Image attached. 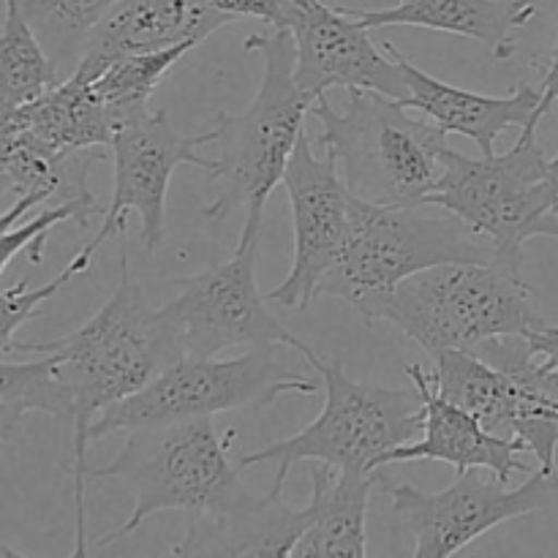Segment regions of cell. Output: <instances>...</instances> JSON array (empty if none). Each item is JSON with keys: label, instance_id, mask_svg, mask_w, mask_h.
<instances>
[{"label": "cell", "instance_id": "1", "mask_svg": "<svg viewBox=\"0 0 558 558\" xmlns=\"http://www.w3.org/2000/svg\"><path fill=\"white\" fill-rule=\"evenodd\" d=\"M11 349L25 354H52L60 376L74 398V501H76V548L74 556L87 554L85 543V480L87 441L98 414L112 403L150 385L163 368L185 357L183 341L161 308L147 305L145 292L129 265V254H120V281L107 303L82 327L47 343L14 341Z\"/></svg>", "mask_w": 558, "mask_h": 558}, {"label": "cell", "instance_id": "2", "mask_svg": "<svg viewBox=\"0 0 558 558\" xmlns=\"http://www.w3.org/2000/svg\"><path fill=\"white\" fill-rule=\"evenodd\" d=\"M265 58L259 90L240 114L218 112L210 120L207 145L218 147V158L207 178L216 183V199L202 207L207 221H223L238 207H265L276 185L283 183L305 114L314 98L305 96L294 76V36L289 27H270L245 41Z\"/></svg>", "mask_w": 558, "mask_h": 558}, {"label": "cell", "instance_id": "3", "mask_svg": "<svg viewBox=\"0 0 558 558\" xmlns=\"http://www.w3.org/2000/svg\"><path fill=\"white\" fill-rule=\"evenodd\" d=\"M496 259V245L452 213L430 218L417 207L374 205L352 194L347 245L316 294L343 300L374 325L385 322L387 305L407 278L428 267Z\"/></svg>", "mask_w": 558, "mask_h": 558}, {"label": "cell", "instance_id": "4", "mask_svg": "<svg viewBox=\"0 0 558 558\" xmlns=\"http://www.w3.org/2000/svg\"><path fill=\"white\" fill-rule=\"evenodd\" d=\"M322 123V147L336 156L343 183L357 199L374 205L420 207L445 172L447 131L414 120L409 107L379 90H349L336 109L327 96L311 107Z\"/></svg>", "mask_w": 558, "mask_h": 558}, {"label": "cell", "instance_id": "5", "mask_svg": "<svg viewBox=\"0 0 558 558\" xmlns=\"http://www.w3.org/2000/svg\"><path fill=\"white\" fill-rule=\"evenodd\" d=\"M234 430L218 436L213 417L180 420L129 430L120 456L101 469H87V480H125L136 501L129 521L104 534L96 548H107L134 534L147 518L167 510L185 518L218 515L245 490L240 461L229 458Z\"/></svg>", "mask_w": 558, "mask_h": 558}, {"label": "cell", "instance_id": "6", "mask_svg": "<svg viewBox=\"0 0 558 558\" xmlns=\"http://www.w3.org/2000/svg\"><path fill=\"white\" fill-rule=\"evenodd\" d=\"M305 360L325 385V407L319 417L289 439L272 441L240 458L243 469L276 463L272 488L283 490L289 472L300 461H322L349 472H379L387 452L423 434L425 401L417 387L390 390L360 385L349 379L341 360L325 365L314 349H308Z\"/></svg>", "mask_w": 558, "mask_h": 558}, {"label": "cell", "instance_id": "7", "mask_svg": "<svg viewBox=\"0 0 558 558\" xmlns=\"http://www.w3.org/2000/svg\"><path fill=\"white\" fill-rule=\"evenodd\" d=\"M425 205H436L488 238L499 262L523 267V245L532 238L558 240V194L550 161L537 142V129H521L515 145L501 156L469 158L445 153V172Z\"/></svg>", "mask_w": 558, "mask_h": 558}, {"label": "cell", "instance_id": "8", "mask_svg": "<svg viewBox=\"0 0 558 558\" xmlns=\"http://www.w3.org/2000/svg\"><path fill=\"white\" fill-rule=\"evenodd\" d=\"M283 349L292 347H254L234 360L185 354L140 392L104 409L93 423L90 441L120 430L216 417L232 409L270 407L287 392L314 396L319 390L316 376L289 363Z\"/></svg>", "mask_w": 558, "mask_h": 558}, {"label": "cell", "instance_id": "9", "mask_svg": "<svg viewBox=\"0 0 558 558\" xmlns=\"http://www.w3.org/2000/svg\"><path fill=\"white\" fill-rule=\"evenodd\" d=\"M385 322L436 357L447 349L523 336L539 319L529 305L521 267L496 259L428 267L407 278L392 294Z\"/></svg>", "mask_w": 558, "mask_h": 558}, {"label": "cell", "instance_id": "10", "mask_svg": "<svg viewBox=\"0 0 558 558\" xmlns=\"http://www.w3.org/2000/svg\"><path fill=\"white\" fill-rule=\"evenodd\" d=\"M262 216L265 207L245 210V227L238 248L221 265L178 278L180 294L163 305V314L178 330L183 352L191 357H216L232 347H292L305 357L308 343L287 330L276 319L256 283V256H259Z\"/></svg>", "mask_w": 558, "mask_h": 558}, {"label": "cell", "instance_id": "11", "mask_svg": "<svg viewBox=\"0 0 558 558\" xmlns=\"http://www.w3.org/2000/svg\"><path fill=\"white\" fill-rule=\"evenodd\" d=\"M381 488L392 501V510L414 534V556L445 558L458 554L490 529L537 510H548L558 501V474L534 472L521 488H507V480L488 469L458 472L456 483L439 494H425L409 483H390L381 474Z\"/></svg>", "mask_w": 558, "mask_h": 558}, {"label": "cell", "instance_id": "12", "mask_svg": "<svg viewBox=\"0 0 558 558\" xmlns=\"http://www.w3.org/2000/svg\"><path fill=\"white\" fill-rule=\"evenodd\" d=\"M294 223V259L289 276L265 292L283 308H305L319 298L322 278L330 272L347 245L352 227V191L343 183L336 156L316 147L303 131L283 172Z\"/></svg>", "mask_w": 558, "mask_h": 558}, {"label": "cell", "instance_id": "13", "mask_svg": "<svg viewBox=\"0 0 558 558\" xmlns=\"http://www.w3.org/2000/svg\"><path fill=\"white\" fill-rule=\"evenodd\" d=\"M207 142V131L196 136L180 134L163 109H147L120 123L109 145L114 158V194L96 232L98 238L107 243L112 234H123L125 216L134 210L142 221V245L156 251L167 229V191L174 169L191 163L213 172L216 167V158L196 153Z\"/></svg>", "mask_w": 558, "mask_h": 558}, {"label": "cell", "instance_id": "14", "mask_svg": "<svg viewBox=\"0 0 558 558\" xmlns=\"http://www.w3.org/2000/svg\"><path fill=\"white\" fill-rule=\"evenodd\" d=\"M289 31L294 36V76L305 96L316 101L330 87L379 90L385 96H409L407 76L396 52L381 54L368 27L347 9H330L322 0H289Z\"/></svg>", "mask_w": 558, "mask_h": 558}, {"label": "cell", "instance_id": "15", "mask_svg": "<svg viewBox=\"0 0 558 558\" xmlns=\"http://www.w3.org/2000/svg\"><path fill=\"white\" fill-rule=\"evenodd\" d=\"M232 22L238 20L216 11L207 0H120L90 33L74 71L96 80L114 60L189 41L199 47L210 33Z\"/></svg>", "mask_w": 558, "mask_h": 558}, {"label": "cell", "instance_id": "16", "mask_svg": "<svg viewBox=\"0 0 558 558\" xmlns=\"http://www.w3.org/2000/svg\"><path fill=\"white\" fill-rule=\"evenodd\" d=\"M314 523L311 505L294 510L281 488L254 496L248 488L218 515L189 518L183 543L172 556H294L300 537Z\"/></svg>", "mask_w": 558, "mask_h": 558}, {"label": "cell", "instance_id": "17", "mask_svg": "<svg viewBox=\"0 0 558 558\" xmlns=\"http://www.w3.org/2000/svg\"><path fill=\"white\" fill-rule=\"evenodd\" d=\"M407 376L423 392V439L409 441V445L387 452L381 469L403 461H441L456 466V472L488 469L507 483H510L512 474L526 472V461H521V452H526L523 445L494 436L466 409L456 407L445 396H439L430 376H425V371L417 363L409 365Z\"/></svg>", "mask_w": 558, "mask_h": 558}, {"label": "cell", "instance_id": "18", "mask_svg": "<svg viewBox=\"0 0 558 558\" xmlns=\"http://www.w3.org/2000/svg\"><path fill=\"white\" fill-rule=\"evenodd\" d=\"M387 47L396 52L407 76L409 96L403 107L417 109L428 114L430 123L439 125L447 134H461L480 147L483 156H494V145L507 129H537V109L543 104V87L521 85L510 96H480V93L463 90V87L447 85L436 76L425 74L414 63H409L392 41Z\"/></svg>", "mask_w": 558, "mask_h": 558}, {"label": "cell", "instance_id": "19", "mask_svg": "<svg viewBox=\"0 0 558 558\" xmlns=\"http://www.w3.org/2000/svg\"><path fill=\"white\" fill-rule=\"evenodd\" d=\"M112 134L114 125L93 90V80H85L76 71L63 76L36 101L3 109L0 118V140L22 142L49 156L101 150L112 145Z\"/></svg>", "mask_w": 558, "mask_h": 558}, {"label": "cell", "instance_id": "20", "mask_svg": "<svg viewBox=\"0 0 558 558\" xmlns=\"http://www.w3.org/2000/svg\"><path fill=\"white\" fill-rule=\"evenodd\" d=\"M368 31L390 25L428 27L439 33L474 38L507 60L518 49V31L537 14L534 0H396L392 9L349 11Z\"/></svg>", "mask_w": 558, "mask_h": 558}, {"label": "cell", "instance_id": "21", "mask_svg": "<svg viewBox=\"0 0 558 558\" xmlns=\"http://www.w3.org/2000/svg\"><path fill=\"white\" fill-rule=\"evenodd\" d=\"M379 472H349V469H336L330 463L316 461V466L311 469L314 523L300 537L294 558H365L368 554L365 515H368L371 490L381 480Z\"/></svg>", "mask_w": 558, "mask_h": 558}, {"label": "cell", "instance_id": "22", "mask_svg": "<svg viewBox=\"0 0 558 558\" xmlns=\"http://www.w3.org/2000/svg\"><path fill=\"white\" fill-rule=\"evenodd\" d=\"M3 27H0V98L3 109L22 107L52 90L63 74L38 33L25 20L20 0H3Z\"/></svg>", "mask_w": 558, "mask_h": 558}, {"label": "cell", "instance_id": "23", "mask_svg": "<svg viewBox=\"0 0 558 558\" xmlns=\"http://www.w3.org/2000/svg\"><path fill=\"white\" fill-rule=\"evenodd\" d=\"M31 412L74 423V398L52 354H41V360L31 363L3 360L0 365V439H9Z\"/></svg>", "mask_w": 558, "mask_h": 558}, {"label": "cell", "instance_id": "24", "mask_svg": "<svg viewBox=\"0 0 558 558\" xmlns=\"http://www.w3.org/2000/svg\"><path fill=\"white\" fill-rule=\"evenodd\" d=\"M191 49H196V44L189 41L178 44V47L158 49V52L129 54V58L114 60L109 69H104L93 80V90H96V96L107 107V114L114 129L150 109L147 104H150L153 93L161 85L167 71L174 63H180L183 54H189Z\"/></svg>", "mask_w": 558, "mask_h": 558}, {"label": "cell", "instance_id": "25", "mask_svg": "<svg viewBox=\"0 0 558 558\" xmlns=\"http://www.w3.org/2000/svg\"><path fill=\"white\" fill-rule=\"evenodd\" d=\"M120 0H20V9L63 74L80 63L90 33Z\"/></svg>", "mask_w": 558, "mask_h": 558}, {"label": "cell", "instance_id": "26", "mask_svg": "<svg viewBox=\"0 0 558 558\" xmlns=\"http://www.w3.org/2000/svg\"><path fill=\"white\" fill-rule=\"evenodd\" d=\"M98 213H101V207L96 205L93 194L74 196V199L58 202L54 207H44L41 216H36L33 221L3 229V259H0V270H9L11 262L20 254H27L33 265H38L44 259V243H47L49 232L58 223L74 221L85 229L87 221L93 216H98Z\"/></svg>", "mask_w": 558, "mask_h": 558}, {"label": "cell", "instance_id": "27", "mask_svg": "<svg viewBox=\"0 0 558 558\" xmlns=\"http://www.w3.org/2000/svg\"><path fill=\"white\" fill-rule=\"evenodd\" d=\"M101 245H104V240L96 234V238H93L90 243H87L85 248H82L80 254H76L74 259H71L69 265H65L63 270L52 278V281H47L44 287L33 289V292L27 289V281H20L16 287L3 289V316H0V322H3V327H0V349H3V352L11 347V343H14L16 330H22V325H27V322L36 316V311L41 308L47 300H52L54 294H58L60 289L71 281V278L80 276V272H87L93 256H96V251L101 248Z\"/></svg>", "mask_w": 558, "mask_h": 558}, {"label": "cell", "instance_id": "28", "mask_svg": "<svg viewBox=\"0 0 558 558\" xmlns=\"http://www.w3.org/2000/svg\"><path fill=\"white\" fill-rule=\"evenodd\" d=\"M221 14L234 16V20H262L270 27L289 25V0H207Z\"/></svg>", "mask_w": 558, "mask_h": 558}, {"label": "cell", "instance_id": "29", "mask_svg": "<svg viewBox=\"0 0 558 558\" xmlns=\"http://www.w3.org/2000/svg\"><path fill=\"white\" fill-rule=\"evenodd\" d=\"M526 341L532 352L537 354L539 363L548 371H558V327H548L543 322H534L526 332Z\"/></svg>", "mask_w": 558, "mask_h": 558}, {"label": "cell", "instance_id": "30", "mask_svg": "<svg viewBox=\"0 0 558 558\" xmlns=\"http://www.w3.org/2000/svg\"><path fill=\"white\" fill-rule=\"evenodd\" d=\"M558 98V31H556V44H554V52H550L548 65H545V74H543V104L537 109V123L550 112V107L556 104Z\"/></svg>", "mask_w": 558, "mask_h": 558}, {"label": "cell", "instance_id": "31", "mask_svg": "<svg viewBox=\"0 0 558 558\" xmlns=\"http://www.w3.org/2000/svg\"><path fill=\"white\" fill-rule=\"evenodd\" d=\"M543 381H545V392H548V398L558 407V371L545 368V379Z\"/></svg>", "mask_w": 558, "mask_h": 558}, {"label": "cell", "instance_id": "32", "mask_svg": "<svg viewBox=\"0 0 558 558\" xmlns=\"http://www.w3.org/2000/svg\"><path fill=\"white\" fill-rule=\"evenodd\" d=\"M550 180H554V189L558 194V156L550 158Z\"/></svg>", "mask_w": 558, "mask_h": 558}, {"label": "cell", "instance_id": "33", "mask_svg": "<svg viewBox=\"0 0 558 558\" xmlns=\"http://www.w3.org/2000/svg\"><path fill=\"white\" fill-rule=\"evenodd\" d=\"M556 218H558V205H556Z\"/></svg>", "mask_w": 558, "mask_h": 558}, {"label": "cell", "instance_id": "34", "mask_svg": "<svg viewBox=\"0 0 558 558\" xmlns=\"http://www.w3.org/2000/svg\"><path fill=\"white\" fill-rule=\"evenodd\" d=\"M556 104H558V98H556Z\"/></svg>", "mask_w": 558, "mask_h": 558}]
</instances>
